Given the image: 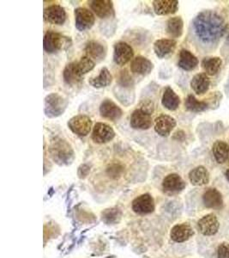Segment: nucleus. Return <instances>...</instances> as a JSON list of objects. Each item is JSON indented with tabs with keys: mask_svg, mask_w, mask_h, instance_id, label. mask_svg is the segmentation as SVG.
Returning a JSON list of instances; mask_svg holds the SVG:
<instances>
[{
	"mask_svg": "<svg viewBox=\"0 0 229 258\" xmlns=\"http://www.w3.org/2000/svg\"><path fill=\"white\" fill-rule=\"evenodd\" d=\"M226 30V19L212 10L199 12L191 22L194 41L203 53L214 52L223 38Z\"/></svg>",
	"mask_w": 229,
	"mask_h": 258,
	"instance_id": "f257e3e1",
	"label": "nucleus"
},
{
	"mask_svg": "<svg viewBox=\"0 0 229 258\" xmlns=\"http://www.w3.org/2000/svg\"><path fill=\"white\" fill-rule=\"evenodd\" d=\"M51 159L59 165L71 164L75 159V153L71 144L65 139L54 137L48 147Z\"/></svg>",
	"mask_w": 229,
	"mask_h": 258,
	"instance_id": "f03ea898",
	"label": "nucleus"
},
{
	"mask_svg": "<svg viewBox=\"0 0 229 258\" xmlns=\"http://www.w3.org/2000/svg\"><path fill=\"white\" fill-rule=\"evenodd\" d=\"M71 45V39L53 30H47L43 39V48L47 53L53 54L66 49Z\"/></svg>",
	"mask_w": 229,
	"mask_h": 258,
	"instance_id": "7ed1b4c3",
	"label": "nucleus"
},
{
	"mask_svg": "<svg viewBox=\"0 0 229 258\" xmlns=\"http://www.w3.org/2000/svg\"><path fill=\"white\" fill-rule=\"evenodd\" d=\"M67 107V100L59 93H51L45 97L44 113L47 117H59L65 113Z\"/></svg>",
	"mask_w": 229,
	"mask_h": 258,
	"instance_id": "20e7f679",
	"label": "nucleus"
},
{
	"mask_svg": "<svg viewBox=\"0 0 229 258\" xmlns=\"http://www.w3.org/2000/svg\"><path fill=\"white\" fill-rule=\"evenodd\" d=\"M92 120L86 114H77L68 120L67 126L74 135L86 137L91 131Z\"/></svg>",
	"mask_w": 229,
	"mask_h": 258,
	"instance_id": "39448f33",
	"label": "nucleus"
},
{
	"mask_svg": "<svg viewBox=\"0 0 229 258\" xmlns=\"http://www.w3.org/2000/svg\"><path fill=\"white\" fill-rule=\"evenodd\" d=\"M75 26L81 32L90 30L95 23L94 13L84 7H78L74 12Z\"/></svg>",
	"mask_w": 229,
	"mask_h": 258,
	"instance_id": "423d86ee",
	"label": "nucleus"
},
{
	"mask_svg": "<svg viewBox=\"0 0 229 258\" xmlns=\"http://www.w3.org/2000/svg\"><path fill=\"white\" fill-rule=\"evenodd\" d=\"M115 131L108 124L97 122L92 131V141L96 144H106L115 138Z\"/></svg>",
	"mask_w": 229,
	"mask_h": 258,
	"instance_id": "0eeeda50",
	"label": "nucleus"
},
{
	"mask_svg": "<svg viewBox=\"0 0 229 258\" xmlns=\"http://www.w3.org/2000/svg\"><path fill=\"white\" fill-rule=\"evenodd\" d=\"M134 50L131 45L125 41H119L113 46V61L121 67L126 66L133 59Z\"/></svg>",
	"mask_w": 229,
	"mask_h": 258,
	"instance_id": "6e6552de",
	"label": "nucleus"
},
{
	"mask_svg": "<svg viewBox=\"0 0 229 258\" xmlns=\"http://www.w3.org/2000/svg\"><path fill=\"white\" fill-rule=\"evenodd\" d=\"M176 125V120L168 114H160L154 121L155 131L162 137L169 136Z\"/></svg>",
	"mask_w": 229,
	"mask_h": 258,
	"instance_id": "1a4fd4ad",
	"label": "nucleus"
},
{
	"mask_svg": "<svg viewBox=\"0 0 229 258\" xmlns=\"http://www.w3.org/2000/svg\"><path fill=\"white\" fill-rule=\"evenodd\" d=\"M43 18L45 22L49 24L63 25L66 21L67 14L64 7L59 5H53V6H48L44 10Z\"/></svg>",
	"mask_w": 229,
	"mask_h": 258,
	"instance_id": "9d476101",
	"label": "nucleus"
},
{
	"mask_svg": "<svg viewBox=\"0 0 229 258\" xmlns=\"http://www.w3.org/2000/svg\"><path fill=\"white\" fill-rule=\"evenodd\" d=\"M99 111L101 117L112 121L120 120L123 115V111L121 107H119L112 100L109 98L103 100L100 103Z\"/></svg>",
	"mask_w": 229,
	"mask_h": 258,
	"instance_id": "9b49d317",
	"label": "nucleus"
},
{
	"mask_svg": "<svg viewBox=\"0 0 229 258\" xmlns=\"http://www.w3.org/2000/svg\"><path fill=\"white\" fill-rule=\"evenodd\" d=\"M185 188V182L178 174H169L163 179L162 189L165 194L175 195L182 192Z\"/></svg>",
	"mask_w": 229,
	"mask_h": 258,
	"instance_id": "f8f14e48",
	"label": "nucleus"
},
{
	"mask_svg": "<svg viewBox=\"0 0 229 258\" xmlns=\"http://www.w3.org/2000/svg\"><path fill=\"white\" fill-rule=\"evenodd\" d=\"M130 125L136 130H148L153 125L151 114L141 109H135L131 116Z\"/></svg>",
	"mask_w": 229,
	"mask_h": 258,
	"instance_id": "ddd939ff",
	"label": "nucleus"
},
{
	"mask_svg": "<svg viewBox=\"0 0 229 258\" xmlns=\"http://www.w3.org/2000/svg\"><path fill=\"white\" fill-rule=\"evenodd\" d=\"M88 6H90L94 14L101 19L114 16L113 4L110 0H93L88 2Z\"/></svg>",
	"mask_w": 229,
	"mask_h": 258,
	"instance_id": "4468645a",
	"label": "nucleus"
},
{
	"mask_svg": "<svg viewBox=\"0 0 229 258\" xmlns=\"http://www.w3.org/2000/svg\"><path fill=\"white\" fill-rule=\"evenodd\" d=\"M132 208L138 214H151L155 210V202L150 194H144L134 199Z\"/></svg>",
	"mask_w": 229,
	"mask_h": 258,
	"instance_id": "2eb2a0df",
	"label": "nucleus"
},
{
	"mask_svg": "<svg viewBox=\"0 0 229 258\" xmlns=\"http://www.w3.org/2000/svg\"><path fill=\"white\" fill-rule=\"evenodd\" d=\"M197 226L202 234L204 236H213L217 233L220 223L214 214H209L199 220Z\"/></svg>",
	"mask_w": 229,
	"mask_h": 258,
	"instance_id": "dca6fc26",
	"label": "nucleus"
},
{
	"mask_svg": "<svg viewBox=\"0 0 229 258\" xmlns=\"http://www.w3.org/2000/svg\"><path fill=\"white\" fill-rule=\"evenodd\" d=\"M177 47V41L173 39H159L154 43V52L159 59H164L173 54Z\"/></svg>",
	"mask_w": 229,
	"mask_h": 258,
	"instance_id": "f3484780",
	"label": "nucleus"
},
{
	"mask_svg": "<svg viewBox=\"0 0 229 258\" xmlns=\"http://www.w3.org/2000/svg\"><path fill=\"white\" fill-rule=\"evenodd\" d=\"M203 203L207 209L220 210L223 207V198L216 188H209L203 193Z\"/></svg>",
	"mask_w": 229,
	"mask_h": 258,
	"instance_id": "a211bd4d",
	"label": "nucleus"
},
{
	"mask_svg": "<svg viewBox=\"0 0 229 258\" xmlns=\"http://www.w3.org/2000/svg\"><path fill=\"white\" fill-rule=\"evenodd\" d=\"M153 8L156 15H172L179 10V1L177 0H155L153 1Z\"/></svg>",
	"mask_w": 229,
	"mask_h": 258,
	"instance_id": "6ab92c4d",
	"label": "nucleus"
},
{
	"mask_svg": "<svg viewBox=\"0 0 229 258\" xmlns=\"http://www.w3.org/2000/svg\"><path fill=\"white\" fill-rule=\"evenodd\" d=\"M154 64L151 60L145 58L144 56H137L131 63V71L134 74L146 76L152 72Z\"/></svg>",
	"mask_w": 229,
	"mask_h": 258,
	"instance_id": "aec40b11",
	"label": "nucleus"
},
{
	"mask_svg": "<svg viewBox=\"0 0 229 258\" xmlns=\"http://www.w3.org/2000/svg\"><path fill=\"white\" fill-rule=\"evenodd\" d=\"M86 54L94 61H102L106 58V49L104 45L96 41H88L84 48Z\"/></svg>",
	"mask_w": 229,
	"mask_h": 258,
	"instance_id": "412c9836",
	"label": "nucleus"
},
{
	"mask_svg": "<svg viewBox=\"0 0 229 258\" xmlns=\"http://www.w3.org/2000/svg\"><path fill=\"white\" fill-rule=\"evenodd\" d=\"M194 235V231L188 224H179L171 230L170 237L174 242L183 243L188 240Z\"/></svg>",
	"mask_w": 229,
	"mask_h": 258,
	"instance_id": "4be33fe9",
	"label": "nucleus"
},
{
	"mask_svg": "<svg viewBox=\"0 0 229 258\" xmlns=\"http://www.w3.org/2000/svg\"><path fill=\"white\" fill-rule=\"evenodd\" d=\"M198 59L191 51L187 49L180 50L179 54L178 67L182 70L191 72L197 68Z\"/></svg>",
	"mask_w": 229,
	"mask_h": 258,
	"instance_id": "5701e85b",
	"label": "nucleus"
},
{
	"mask_svg": "<svg viewBox=\"0 0 229 258\" xmlns=\"http://www.w3.org/2000/svg\"><path fill=\"white\" fill-rule=\"evenodd\" d=\"M209 86H210V80L205 73L196 74L191 81L192 91L199 96L205 94L206 92L209 91Z\"/></svg>",
	"mask_w": 229,
	"mask_h": 258,
	"instance_id": "b1692460",
	"label": "nucleus"
},
{
	"mask_svg": "<svg viewBox=\"0 0 229 258\" xmlns=\"http://www.w3.org/2000/svg\"><path fill=\"white\" fill-rule=\"evenodd\" d=\"M162 104L165 109L175 111L180 105V98L170 86L166 87L162 95Z\"/></svg>",
	"mask_w": 229,
	"mask_h": 258,
	"instance_id": "393cba45",
	"label": "nucleus"
},
{
	"mask_svg": "<svg viewBox=\"0 0 229 258\" xmlns=\"http://www.w3.org/2000/svg\"><path fill=\"white\" fill-rule=\"evenodd\" d=\"M212 153L218 164H224L228 163L229 145L225 141H215L212 147Z\"/></svg>",
	"mask_w": 229,
	"mask_h": 258,
	"instance_id": "a878e982",
	"label": "nucleus"
},
{
	"mask_svg": "<svg viewBox=\"0 0 229 258\" xmlns=\"http://www.w3.org/2000/svg\"><path fill=\"white\" fill-rule=\"evenodd\" d=\"M189 180L194 186H203L209 182V173L205 167L197 166L189 173Z\"/></svg>",
	"mask_w": 229,
	"mask_h": 258,
	"instance_id": "bb28decb",
	"label": "nucleus"
},
{
	"mask_svg": "<svg viewBox=\"0 0 229 258\" xmlns=\"http://www.w3.org/2000/svg\"><path fill=\"white\" fill-rule=\"evenodd\" d=\"M112 82V75L106 68H101L100 74L97 77L90 78L88 80L89 85L95 89H101L107 87Z\"/></svg>",
	"mask_w": 229,
	"mask_h": 258,
	"instance_id": "cd10ccee",
	"label": "nucleus"
},
{
	"mask_svg": "<svg viewBox=\"0 0 229 258\" xmlns=\"http://www.w3.org/2000/svg\"><path fill=\"white\" fill-rule=\"evenodd\" d=\"M166 31L172 38H179L184 31V22L180 17H173L167 21Z\"/></svg>",
	"mask_w": 229,
	"mask_h": 258,
	"instance_id": "c85d7f7f",
	"label": "nucleus"
},
{
	"mask_svg": "<svg viewBox=\"0 0 229 258\" xmlns=\"http://www.w3.org/2000/svg\"><path fill=\"white\" fill-rule=\"evenodd\" d=\"M222 66V60L219 57H205L202 60V68L209 76L219 74Z\"/></svg>",
	"mask_w": 229,
	"mask_h": 258,
	"instance_id": "c756f323",
	"label": "nucleus"
},
{
	"mask_svg": "<svg viewBox=\"0 0 229 258\" xmlns=\"http://www.w3.org/2000/svg\"><path fill=\"white\" fill-rule=\"evenodd\" d=\"M185 108L187 111L192 113H201L209 109V104L204 101H199L193 95H189L185 98Z\"/></svg>",
	"mask_w": 229,
	"mask_h": 258,
	"instance_id": "7c9ffc66",
	"label": "nucleus"
},
{
	"mask_svg": "<svg viewBox=\"0 0 229 258\" xmlns=\"http://www.w3.org/2000/svg\"><path fill=\"white\" fill-rule=\"evenodd\" d=\"M63 79H64L65 84L71 85V86L78 85L79 83L82 82V78H80L76 74V69H75V61L66 64V67L63 71Z\"/></svg>",
	"mask_w": 229,
	"mask_h": 258,
	"instance_id": "2f4dec72",
	"label": "nucleus"
},
{
	"mask_svg": "<svg viewBox=\"0 0 229 258\" xmlns=\"http://www.w3.org/2000/svg\"><path fill=\"white\" fill-rule=\"evenodd\" d=\"M94 67H95V63L94 60L87 55L82 57L79 61H75V69H76V74L80 78H82L88 73L91 72Z\"/></svg>",
	"mask_w": 229,
	"mask_h": 258,
	"instance_id": "473e14b6",
	"label": "nucleus"
},
{
	"mask_svg": "<svg viewBox=\"0 0 229 258\" xmlns=\"http://www.w3.org/2000/svg\"><path fill=\"white\" fill-rule=\"evenodd\" d=\"M125 172V167L121 163H112L109 164L106 169V176L112 180H119L121 178Z\"/></svg>",
	"mask_w": 229,
	"mask_h": 258,
	"instance_id": "72a5a7b5",
	"label": "nucleus"
},
{
	"mask_svg": "<svg viewBox=\"0 0 229 258\" xmlns=\"http://www.w3.org/2000/svg\"><path fill=\"white\" fill-rule=\"evenodd\" d=\"M117 86L122 88H134V80L127 69L121 71L117 79Z\"/></svg>",
	"mask_w": 229,
	"mask_h": 258,
	"instance_id": "f704fd0d",
	"label": "nucleus"
},
{
	"mask_svg": "<svg viewBox=\"0 0 229 258\" xmlns=\"http://www.w3.org/2000/svg\"><path fill=\"white\" fill-rule=\"evenodd\" d=\"M218 258H229V243H220L217 249Z\"/></svg>",
	"mask_w": 229,
	"mask_h": 258,
	"instance_id": "c9c22d12",
	"label": "nucleus"
},
{
	"mask_svg": "<svg viewBox=\"0 0 229 258\" xmlns=\"http://www.w3.org/2000/svg\"><path fill=\"white\" fill-rule=\"evenodd\" d=\"M142 110L147 112L149 114H152L154 112V103L150 99H145L142 101V103H140V108Z\"/></svg>",
	"mask_w": 229,
	"mask_h": 258,
	"instance_id": "e433bc0d",
	"label": "nucleus"
},
{
	"mask_svg": "<svg viewBox=\"0 0 229 258\" xmlns=\"http://www.w3.org/2000/svg\"><path fill=\"white\" fill-rule=\"evenodd\" d=\"M221 54L224 57V59H226V62H229V33L226 41L224 42L222 48H221Z\"/></svg>",
	"mask_w": 229,
	"mask_h": 258,
	"instance_id": "4c0bfd02",
	"label": "nucleus"
},
{
	"mask_svg": "<svg viewBox=\"0 0 229 258\" xmlns=\"http://www.w3.org/2000/svg\"><path fill=\"white\" fill-rule=\"evenodd\" d=\"M89 171H90L89 165L86 164H82L78 169V176H79L80 178H84L85 176H87Z\"/></svg>",
	"mask_w": 229,
	"mask_h": 258,
	"instance_id": "58836bf2",
	"label": "nucleus"
},
{
	"mask_svg": "<svg viewBox=\"0 0 229 258\" xmlns=\"http://www.w3.org/2000/svg\"><path fill=\"white\" fill-rule=\"evenodd\" d=\"M225 91H226V96H227V97H229V76L227 78L226 85H225Z\"/></svg>",
	"mask_w": 229,
	"mask_h": 258,
	"instance_id": "ea45409f",
	"label": "nucleus"
},
{
	"mask_svg": "<svg viewBox=\"0 0 229 258\" xmlns=\"http://www.w3.org/2000/svg\"><path fill=\"white\" fill-rule=\"evenodd\" d=\"M225 176H226V178L227 181L229 182V169L228 170H226V173H225Z\"/></svg>",
	"mask_w": 229,
	"mask_h": 258,
	"instance_id": "a19ab883",
	"label": "nucleus"
}]
</instances>
